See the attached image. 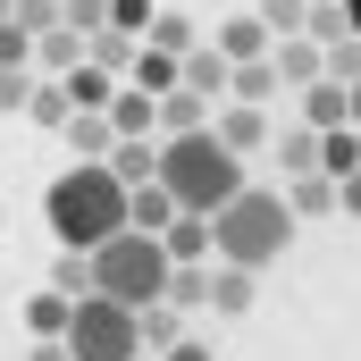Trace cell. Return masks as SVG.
<instances>
[{
  "mask_svg": "<svg viewBox=\"0 0 361 361\" xmlns=\"http://www.w3.org/2000/svg\"><path fill=\"white\" fill-rule=\"evenodd\" d=\"M277 160H286V177H311L319 169V126H286L277 135Z\"/></svg>",
  "mask_w": 361,
  "mask_h": 361,
  "instance_id": "cell-27",
  "label": "cell"
},
{
  "mask_svg": "<svg viewBox=\"0 0 361 361\" xmlns=\"http://www.w3.org/2000/svg\"><path fill=\"white\" fill-rule=\"evenodd\" d=\"M51 286H59V294H92V252H68V244H59V269H51Z\"/></svg>",
  "mask_w": 361,
  "mask_h": 361,
  "instance_id": "cell-31",
  "label": "cell"
},
{
  "mask_svg": "<svg viewBox=\"0 0 361 361\" xmlns=\"http://www.w3.org/2000/svg\"><path fill=\"white\" fill-rule=\"evenodd\" d=\"M59 85H68V101H76V109H109V92H118V76H109V68H92V59H76V68H68Z\"/></svg>",
  "mask_w": 361,
  "mask_h": 361,
  "instance_id": "cell-18",
  "label": "cell"
},
{
  "mask_svg": "<svg viewBox=\"0 0 361 361\" xmlns=\"http://www.w3.org/2000/svg\"><path fill=\"white\" fill-rule=\"evenodd\" d=\"M109 25H118V34H135V42H143V25H152V0H109Z\"/></svg>",
  "mask_w": 361,
  "mask_h": 361,
  "instance_id": "cell-37",
  "label": "cell"
},
{
  "mask_svg": "<svg viewBox=\"0 0 361 361\" xmlns=\"http://www.w3.org/2000/svg\"><path fill=\"white\" fill-rule=\"evenodd\" d=\"M8 8H17V0H0V17H8Z\"/></svg>",
  "mask_w": 361,
  "mask_h": 361,
  "instance_id": "cell-43",
  "label": "cell"
},
{
  "mask_svg": "<svg viewBox=\"0 0 361 361\" xmlns=\"http://www.w3.org/2000/svg\"><path fill=\"white\" fill-rule=\"evenodd\" d=\"M126 76H135L143 92H169V85H177V59H169V51H152V42H135V68H126Z\"/></svg>",
  "mask_w": 361,
  "mask_h": 361,
  "instance_id": "cell-30",
  "label": "cell"
},
{
  "mask_svg": "<svg viewBox=\"0 0 361 361\" xmlns=\"http://www.w3.org/2000/svg\"><path fill=\"white\" fill-rule=\"evenodd\" d=\"M135 361H160V353H135Z\"/></svg>",
  "mask_w": 361,
  "mask_h": 361,
  "instance_id": "cell-44",
  "label": "cell"
},
{
  "mask_svg": "<svg viewBox=\"0 0 361 361\" xmlns=\"http://www.w3.org/2000/svg\"><path fill=\"white\" fill-rule=\"evenodd\" d=\"M25 101H34V68H0V109L17 118Z\"/></svg>",
  "mask_w": 361,
  "mask_h": 361,
  "instance_id": "cell-34",
  "label": "cell"
},
{
  "mask_svg": "<svg viewBox=\"0 0 361 361\" xmlns=\"http://www.w3.org/2000/svg\"><path fill=\"white\" fill-rule=\"evenodd\" d=\"M42 219H51V235L68 252H92V244H109L126 227V177L109 160H76L68 177L42 193Z\"/></svg>",
  "mask_w": 361,
  "mask_h": 361,
  "instance_id": "cell-2",
  "label": "cell"
},
{
  "mask_svg": "<svg viewBox=\"0 0 361 361\" xmlns=\"http://www.w3.org/2000/svg\"><path fill=\"white\" fill-rule=\"evenodd\" d=\"M68 353H76V361H135V353H143L135 302H109V294H76V311H68Z\"/></svg>",
  "mask_w": 361,
  "mask_h": 361,
  "instance_id": "cell-5",
  "label": "cell"
},
{
  "mask_svg": "<svg viewBox=\"0 0 361 361\" xmlns=\"http://www.w3.org/2000/svg\"><path fill=\"white\" fill-rule=\"evenodd\" d=\"M25 361H76V353H68V336H34V353H25Z\"/></svg>",
  "mask_w": 361,
  "mask_h": 361,
  "instance_id": "cell-39",
  "label": "cell"
},
{
  "mask_svg": "<svg viewBox=\"0 0 361 361\" xmlns=\"http://www.w3.org/2000/svg\"><path fill=\"white\" fill-rule=\"evenodd\" d=\"M302 126H353V109H345V85L336 76H319V85H302Z\"/></svg>",
  "mask_w": 361,
  "mask_h": 361,
  "instance_id": "cell-16",
  "label": "cell"
},
{
  "mask_svg": "<svg viewBox=\"0 0 361 361\" xmlns=\"http://www.w3.org/2000/svg\"><path fill=\"white\" fill-rule=\"evenodd\" d=\"M336 210H345V219H361V169H353V177H336Z\"/></svg>",
  "mask_w": 361,
  "mask_h": 361,
  "instance_id": "cell-38",
  "label": "cell"
},
{
  "mask_svg": "<svg viewBox=\"0 0 361 361\" xmlns=\"http://www.w3.org/2000/svg\"><path fill=\"white\" fill-rule=\"evenodd\" d=\"M177 76H185L193 92H202V101H227V76H235V59H227L219 42H193V51L177 59Z\"/></svg>",
  "mask_w": 361,
  "mask_h": 361,
  "instance_id": "cell-7",
  "label": "cell"
},
{
  "mask_svg": "<svg viewBox=\"0 0 361 361\" xmlns=\"http://www.w3.org/2000/svg\"><path fill=\"white\" fill-rule=\"evenodd\" d=\"M160 361H210V345H202V336H177V345H169Z\"/></svg>",
  "mask_w": 361,
  "mask_h": 361,
  "instance_id": "cell-40",
  "label": "cell"
},
{
  "mask_svg": "<svg viewBox=\"0 0 361 361\" xmlns=\"http://www.w3.org/2000/svg\"><path fill=\"white\" fill-rule=\"evenodd\" d=\"M109 126H118V135H160V101L143 85H118L109 92Z\"/></svg>",
  "mask_w": 361,
  "mask_h": 361,
  "instance_id": "cell-10",
  "label": "cell"
},
{
  "mask_svg": "<svg viewBox=\"0 0 361 361\" xmlns=\"http://www.w3.org/2000/svg\"><path fill=\"white\" fill-rule=\"evenodd\" d=\"M252 277H261V269L210 261V302H219V319H244V311H252Z\"/></svg>",
  "mask_w": 361,
  "mask_h": 361,
  "instance_id": "cell-12",
  "label": "cell"
},
{
  "mask_svg": "<svg viewBox=\"0 0 361 361\" xmlns=\"http://www.w3.org/2000/svg\"><path fill=\"white\" fill-rule=\"evenodd\" d=\"M169 244L152 235V227H118L109 244H92V294H109V302H160L169 294Z\"/></svg>",
  "mask_w": 361,
  "mask_h": 361,
  "instance_id": "cell-4",
  "label": "cell"
},
{
  "mask_svg": "<svg viewBox=\"0 0 361 361\" xmlns=\"http://www.w3.org/2000/svg\"><path fill=\"white\" fill-rule=\"evenodd\" d=\"M160 185L177 193V210H219L227 193H244V152L219 143V126H185V135H160Z\"/></svg>",
  "mask_w": 361,
  "mask_h": 361,
  "instance_id": "cell-3",
  "label": "cell"
},
{
  "mask_svg": "<svg viewBox=\"0 0 361 361\" xmlns=\"http://www.w3.org/2000/svg\"><path fill=\"white\" fill-rule=\"evenodd\" d=\"M135 328H143V353H169L177 345V302H143Z\"/></svg>",
  "mask_w": 361,
  "mask_h": 361,
  "instance_id": "cell-29",
  "label": "cell"
},
{
  "mask_svg": "<svg viewBox=\"0 0 361 361\" xmlns=\"http://www.w3.org/2000/svg\"><path fill=\"white\" fill-rule=\"evenodd\" d=\"M169 219H177V193H169L160 177H152V185H126V227H152V235H160Z\"/></svg>",
  "mask_w": 361,
  "mask_h": 361,
  "instance_id": "cell-15",
  "label": "cell"
},
{
  "mask_svg": "<svg viewBox=\"0 0 361 361\" xmlns=\"http://www.w3.org/2000/svg\"><path fill=\"white\" fill-rule=\"evenodd\" d=\"M345 109H353V126H361V76H353V85H345Z\"/></svg>",
  "mask_w": 361,
  "mask_h": 361,
  "instance_id": "cell-41",
  "label": "cell"
},
{
  "mask_svg": "<svg viewBox=\"0 0 361 361\" xmlns=\"http://www.w3.org/2000/svg\"><path fill=\"white\" fill-rule=\"evenodd\" d=\"M286 202H294V219H319V210H336V177H319V169H311V177L286 185Z\"/></svg>",
  "mask_w": 361,
  "mask_h": 361,
  "instance_id": "cell-28",
  "label": "cell"
},
{
  "mask_svg": "<svg viewBox=\"0 0 361 361\" xmlns=\"http://www.w3.org/2000/svg\"><path fill=\"white\" fill-rule=\"evenodd\" d=\"M143 42H152V51H169V59H185V51H193V42H202V34H193V25H185L177 8H152V25H143Z\"/></svg>",
  "mask_w": 361,
  "mask_h": 361,
  "instance_id": "cell-25",
  "label": "cell"
},
{
  "mask_svg": "<svg viewBox=\"0 0 361 361\" xmlns=\"http://www.w3.org/2000/svg\"><path fill=\"white\" fill-rule=\"evenodd\" d=\"M361 169V126H328L319 135V177H353Z\"/></svg>",
  "mask_w": 361,
  "mask_h": 361,
  "instance_id": "cell-24",
  "label": "cell"
},
{
  "mask_svg": "<svg viewBox=\"0 0 361 361\" xmlns=\"http://www.w3.org/2000/svg\"><path fill=\"white\" fill-rule=\"evenodd\" d=\"M160 302H177V311H202V302H210V269H202V261H177Z\"/></svg>",
  "mask_w": 361,
  "mask_h": 361,
  "instance_id": "cell-26",
  "label": "cell"
},
{
  "mask_svg": "<svg viewBox=\"0 0 361 361\" xmlns=\"http://www.w3.org/2000/svg\"><path fill=\"white\" fill-rule=\"evenodd\" d=\"M68 109H76V101H68V85H59V76H34V101H25V118H34L42 135H59V126H68Z\"/></svg>",
  "mask_w": 361,
  "mask_h": 361,
  "instance_id": "cell-23",
  "label": "cell"
},
{
  "mask_svg": "<svg viewBox=\"0 0 361 361\" xmlns=\"http://www.w3.org/2000/svg\"><path fill=\"white\" fill-rule=\"evenodd\" d=\"M152 101H160V135H185V126H210V101H202V92L185 85H169V92H152Z\"/></svg>",
  "mask_w": 361,
  "mask_h": 361,
  "instance_id": "cell-13",
  "label": "cell"
},
{
  "mask_svg": "<svg viewBox=\"0 0 361 361\" xmlns=\"http://www.w3.org/2000/svg\"><path fill=\"white\" fill-rule=\"evenodd\" d=\"M68 152L76 160H109V143H118V126H109V109H68Z\"/></svg>",
  "mask_w": 361,
  "mask_h": 361,
  "instance_id": "cell-9",
  "label": "cell"
},
{
  "mask_svg": "<svg viewBox=\"0 0 361 361\" xmlns=\"http://www.w3.org/2000/svg\"><path fill=\"white\" fill-rule=\"evenodd\" d=\"M34 59H42V68H51V76H68V68H76V59H85V34H76V25H68V17H59V25H51V34H34Z\"/></svg>",
  "mask_w": 361,
  "mask_h": 361,
  "instance_id": "cell-19",
  "label": "cell"
},
{
  "mask_svg": "<svg viewBox=\"0 0 361 361\" xmlns=\"http://www.w3.org/2000/svg\"><path fill=\"white\" fill-rule=\"evenodd\" d=\"M345 17H353V34H361V0H345Z\"/></svg>",
  "mask_w": 361,
  "mask_h": 361,
  "instance_id": "cell-42",
  "label": "cell"
},
{
  "mask_svg": "<svg viewBox=\"0 0 361 361\" xmlns=\"http://www.w3.org/2000/svg\"><path fill=\"white\" fill-rule=\"evenodd\" d=\"M0 68H34V34L17 17H0Z\"/></svg>",
  "mask_w": 361,
  "mask_h": 361,
  "instance_id": "cell-33",
  "label": "cell"
},
{
  "mask_svg": "<svg viewBox=\"0 0 361 361\" xmlns=\"http://www.w3.org/2000/svg\"><path fill=\"white\" fill-rule=\"evenodd\" d=\"M294 202L269 193V185H244L210 210V261H235V269H277L286 244H294Z\"/></svg>",
  "mask_w": 361,
  "mask_h": 361,
  "instance_id": "cell-1",
  "label": "cell"
},
{
  "mask_svg": "<svg viewBox=\"0 0 361 361\" xmlns=\"http://www.w3.org/2000/svg\"><path fill=\"white\" fill-rule=\"evenodd\" d=\"M85 59H92V68H109V76H126V68H135V34L92 25V34H85Z\"/></svg>",
  "mask_w": 361,
  "mask_h": 361,
  "instance_id": "cell-22",
  "label": "cell"
},
{
  "mask_svg": "<svg viewBox=\"0 0 361 361\" xmlns=\"http://www.w3.org/2000/svg\"><path fill=\"white\" fill-rule=\"evenodd\" d=\"M328 76H336V85H353V76H361V34L328 42Z\"/></svg>",
  "mask_w": 361,
  "mask_h": 361,
  "instance_id": "cell-35",
  "label": "cell"
},
{
  "mask_svg": "<svg viewBox=\"0 0 361 361\" xmlns=\"http://www.w3.org/2000/svg\"><path fill=\"white\" fill-rule=\"evenodd\" d=\"M277 85L286 92H302V85H319L328 76V42H311V34H277Z\"/></svg>",
  "mask_w": 361,
  "mask_h": 361,
  "instance_id": "cell-6",
  "label": "cell"
},
{
  "mask_svg": "<svg viewBox=\"0 0 361 361\" xmlns=\"http://www.w3.org/2000/svg\"><path fill=\"white\" fill-rule=\"evenodd\" d=\"M68 311H76V294H59V286H42V294L25 302V336H68Z\"/></svg>",
  "mask_w": 361,
  "mask_h": 361,
  "instance_id": "cell-20",
  "label": "cell"
},
{
  "mask_svg": "<svg viewBox=\"0 0 361 361\" xmlns=\"http://www.w3.org/2000/svg\"><path fill=\"white\" fill-rule=\"evenodd\" d=\"M160 244H169V261H210V219L202 210H177L160 227Z\"/></svg>",
  "mask_w": 361,
  "mask_h": 361,
  "instance_id": "cell-17",
  "label": "cell"
},
{
  "mask_svg": "<svg viewBox=\"0 0 361 361\" xmlns=\"http://www.w3.org/2000/svg\"><path fill=\"white\" fill-rule=\"evenodd\" d=\"M219 51H227V59H269L277 34L261 25V17H235V25H219Z\"/></svg>",
  "mask_w": 361,
  "mask_h": 361,
  "instance_id": "cell-21",
  "label": "cell"
},
{
  "mask_svg": "<svg viewBox=\"0 0 361 361\" xmlns=\"http://www.w3.org/2000/svg\"><path fill=\"white\" fill-rule=\"evenodd\" d=\"M109 169L126 185H152L160 177V135H118V143H109Z\"/></svg>",
  "mask_w": 361,
  "mask_h": 361,
  "instance_id": "cell-11",
  "label": "cell"
},
{
  "mask_svg": "<svg viewBox=\"0 0 361 361\" xmlns=\"http://www.w3.org/2000/svg\"><path fill=\"white\" fill-rule=\"evenodd\" d=\"M8 17H17V25H25V34H51V25H59V0H17V8H8Z\"/></svg>",
  "mask_w": 361,
  "mask_h": 361,
  "instance_id": "cell-36",
  "label": "cell"
},
{
  "mask_svg": "<svg viewBox=\"0 0 361 361\" xmlns=\"http://www.w3.org/2000/svg\"><path fill=\"white\" fill-rule=\"evenodd\" d=\"M210 126H219V143H227V152H261V143H269V109H252V101H227Z\"/></svg>",
  "mask_w": 361,
  "mask_h": 361,
  "instance_id": "cell-8",
  "label": "cell"
},
{
  "mask_svg": "<svg viewBox=\"0 0 361 361\" xmlns=\"http://www.w3.org/2000/svg\"><path fill=\"white\" fill-rule=\"evenodd\" d=\"M252 17H261L269 34H302V17H311V0H261Z\"/></svg>",
  "mask_w": 361,
  "mask_h": 361,
  "instance_id": "cell-32",
  "label": "cell"
},
{
  "mask_svg": "<svg viewBox=\"0 0 361 361\" xmlns=\"http://www.w3.org/2000/svg\"><path fill=\"white\" fill-rule=\"evenodd\" d=\"M277 59H235V76H227V101H252V109H269L277 101Z\"/></svg>",
  "mask_w": 361,
  "mask_h": 361,
  "instance_id": "cell-14",
  "label": "cell"
}]
</instances>
